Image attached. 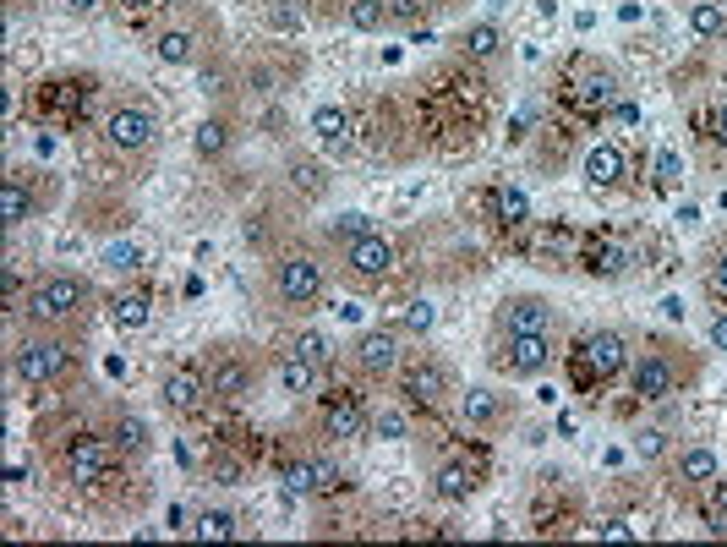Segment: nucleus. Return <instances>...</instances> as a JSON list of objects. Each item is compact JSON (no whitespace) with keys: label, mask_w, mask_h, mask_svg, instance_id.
<instances>
[{"label":"nucleus","mask_w":727,"mask_h":547,"mask_svg":"<svg viewBox=\"0 0 727 547\" xmlns=\"http://www.w3.org/2000/svg\"><path fill=\"white\" fill-rule=\"evenodd\" d=\"M711 345H717V351H727V312H722L717 323H711Z\"/></svg>","instance_id":"nucleus-44"},{"label":"nucleus","mask_w":727,"mask_h":547,"mask_svg":"<svg viewBox=\"0 0 727 547\" xmlns=\"http://www.w3.org/2000/svg\"><path fill=\"white\" fill-rule=\"evenodd\" d=\"M356 362L367 372H394V367H400V340H394L389 329L361 334V340H356Z\"/></svg>","instance_id":"nucleus-14"},{"label":"nucleus","mask_w":727,"mask_h":547,"mask_svg":"<svg viewBox=\"0 0 727 547\" xmlns=\"http://www.w3.org/2000/svg\"><path fill=\"white\" fill-rule=\"evenodd\" d=\"M656 176H662L667 186H673L678 176H684V165H678V154H656Z\"/></svg>","instance_id":"nucleus-42"},{"label":"nucleus","mask_w":727,"mask_h":547,"mask_svg":"<svg viewBox=\"0 0 727 547\" xmlns=\"http://www.w3.org/2000/svg\"><path fill=\"white\" fill-rule=\"evenodd\" d=\"M290 351L307 356V362H318V367L328 362V340H323V334H312V329H307V334H296V340H290Z\"/></svg>","instance_id":"nucleus-38"},{"label":"nucleus","mask_w":727,"mask_h":547,"mask_svg":"<svg viewBox=\"0 0 727 547\" xmlns=\"http://www.w3.org/2000/svg\"><path fill=\"white\" fill-rule=\"evenodd\" d=\"M318 290H323L318 258L290 252V258L274 263V301H279V307H307V301H318Z\"/></svg>","instance_id":"nucleus-3"},{"label":"nucleus","mask_w":727,"mask_h":547,"mask_svg":"<svg viewBox=\"0 0 727 547\" xmlns=\"http://www.w3.org/2000/svg\"><path fill=\"white\" fill-rule=\"evenodd\" d=\"M345 269L356 279H389L394 274V247L372 230V236L361 241H345Z\"/></svg>","instance_id":"nucleus-9"},{"label":"nucleus","mask_w":727,"mask_h":547,"mask_svg":"<svg viewBox=\"0 0 727 547\" xmlns=\"http://www.w3.org/2000/svg\"><path fill=\"white\" fill-rule=\"evenodd\" d=\"M328 236H339V241H361V236H372V219H367V214H339L334 225H328Z\"/></svg>","instance_id":"nucleus-36"},{"label":"nucleus","mask_w":727,"mask_h":547,"mask_svg":"<svg viewBox=\"0 0 727 547\" xmlns=\"http://www.w3.org/2000/svg\"><path fill=\"white\" fill-rule=\"evenodd\" d=\"M717 455H711L706 444H689L684 455H678V482H717Z\"/></svg>","instance_id":"nucleus-19"},{"label":"nucleus","mask_w":727,"mask_h":547,"mask_svg":"<svg viewBox=\"0 0 727 547\" xmlns=\"http://www.w3.org/2000/svg\"><path fill=\"white\" fill-rule=\"evenodd\" d=\"M635 449H640V460H656V455L667 449V433H656V427H651V433L635 438Z\"/></svg>","instance_id":"nucleus-40"},{"label":"nucleus","mask_w":727,"mask_h":547,"mask_svg":"<svg viewBox=\"0 0 727 547\" xmlns=\"http://www.w3.org/2000/svg\"><path fill=\"white\" fill-rule=\"evenodd\" d=\"M192 33H186V28H170V33H159V44H154V50H159V61H170V66H186V61H192Z\"/></svg>","instance_id":"nucleus-26"},{"label":"nucleus","mask_w":727,"mask_h":547,"mask_svg":"<svg viewBox=\"0 0 727 547\" xmlns=\"http://www.w3.org/2000/svg\"><path fill=\"white\" fill-rule=\"evenodd\" d=\"M66 11H93V6H104V0H61Z\"/></svg>","instance_id":"nucleus-45"},{"label":"nucleus","mask_w":727,"mask_h":547,"mask_svg":"<svg viewBox=\"0 0 727 547\" xmlns=\"http://www.w3.org/2000/svg\"><path fill=\"white\" fill-rule=\"evenodd\" d=\"M624 362H629V351H624V340H618L613 329H596V334H585V340H580V372H585V378L602 383V378H613Z\"/></svg>","instance_id":"nucleus-8"},{"label":"nucleus","mask_w":727,"mask_h":547,"mask_svg":"<svg viewBox=\"0 0 727 547\" xmlns=\"http://www.w3.org/2000/svg\"><path fill=\"white\" fill-rule=\"evenodd\" d=\"M208 383H214V394H219V400L241 405V400H252L257 372H252V362H241V356H225V362H219L214 372H208Z\"/></svg>","instance_id":"nucleus-11"},{"label":"nucleus","mask_w":727,"mask_h":547,"mask_svg":"<svg viewBox=\"0 0 727 547\" xmlns=\"http://www.w3.org/2000/svg\"><path fill=\"white\" fill-rule=\"evenodd\" d=\"M104 263H110L115 274H132L137 263H143V252H137L132 241H110V247H104Z\"/></svg>","instance_id":"nucleus-35"},{"label":"nucleus","mask_w":727,"mask_h":547,"mask_svg":"<svg viewBox=\"0 0 727 547\" xmlns=\"http://www.w3.org/2000/svg\"><path fill=\"white\" fill-rule=\"evenodd\" d=\"M115 455H121V444L82 433V438H72V449H66V476H72L77 487H93L115 471Z\"/></svg>","instance_id":"nucleus-5"},{"label":"nucleus","mask_w":727,"mask_h":547,"mask_svg":"<svg viewBox=\"0 0 727 547\" xmlns=\"http://www.w3.org/2000/svg\"><path fill=\"white\" fill-rule=\"evenodd\" d=\"M82 307H88V285L77 274H44L28 296V312L39 323H72Z\"/></svg>","instance_id":"nucleus-2"},{"label":"nucleus","mask_w":727,"mask_h":547,"mask_svg":"<svg viewBox=\"0 0 727 547\" xmlns=\"http://www.w3.org/2000/svg\"><path fill=\"white\" fill-rule=\"evenodd\" d=\"M585 181L591 186H618L624 181V154H618L613 143H596L591 154H585Z\"/></svg>","instance_id":"nucleus-16"},{"label":"nucleus","mask_w":727,"mask_h":547,"mask_svg":"<svg viewBox=\"0 0 727 547\" xmlns=\"http://www.w3.org/2000/svg\"><path fill=\"white\" fill-rule=\"evenodd\" d=\"M197 537H208V542H225V537H236V520H230L225 509H208V515L197 520Z\"/></svg>","instance_id":"nucleus-34"},{"label":"nucleus","mask_w":727,"mask_h":547,"mask_svg":"<svg viewBox=\"0 0 727 547\" xmlns=\"http://www.w3.org/2000/svg\"><path fill=\"white\" fill-rule=\"evenodd\" d=\"M492 203H498V219H509V225H525V214H531L525 192H514V186H503V192L492 197Z\"/></svg>","instance_id":"nucleus-32"},{"label":"nucleus","mask_w":727,"mask_h":547,"mask_svg":"<svg viewBox=\"0 0 727 547\" xmlns=\"http://www.w3.org/2000/svg\"><path fill=\"white\" fill-rule=\"evenodd\" d=\"M547 356H553V340H547V334H503L492 362L503 372H514V378H536V372L547 367Z\"/></svg>","instance_id":"nucleus-6"},{"label":"nucleus","mask_w":727,"mask_h":547,"mask_svg":"<svg viewBox=\"0 0 727 547\" xmlns=\"http://www.w3.org/2000/svg\"><path fill=\"white\" fill-rule=\"evenodd\" d=\"M132 6H154V0H132Z\"/></svg>","instance_id":"nucleus-48"},{"label":"nucleus","mask_w":727,"mask_h":547,"mask_svg":"<svg viewBox=\"0 0 727 547\" xmlns=\"http://www.w3.org/2000/svg\"><path fill=\"white\" fill-rule=\"evenodd\" d=\"M72 356H77L72 340H61V334H22L17 351H11V367L22 383H50L72 367Z\"/></svg>","instance_id":"nucleus-1"},{"label":"nucleus","mask_w":727,"mask_h":547,"mask_svg":"<svg viewBox=\"0 0 727 547\" xmlns=\"http://www.w3.org/2000/svg\"><path fill=\"white\" fill-rule=\"evenodd\" d=\"M159 394H164V405H170L175 416H192V411H203V400L214 394V383L203 378V367H170L164 383H159Z\"/></svg>","instance_id":"nucleus-7"},{"label":"nucleus","mask_w":727,"mask_h":547,"mask_svg":"<svg viewBox=\"0 0 727 547\" xmlns=\"http://www.w3.org/2000/svg\"><path fill=\"white\" fill-rule=\"evenodd\" d=\"M350 22H356L361 33H378L383 22H389V11H383V0H350Z\"/></svg>","instance_id":"nucleus-30"},{"label":"nucleus","mask_w":727,"mask_h":547,"mask_svg":"<svg viewBox=\"0 0 727 547\" xmlns=\"http://www.w3.org/2000/svg\"><path fill=\"white\" fill-rule=\"evenodd\" d=\"M110 438L126 449V455H143V449H148V422H143V416H121Z\"/></svg>","instance_id":"nucleus-27"},{"label":"nucleus","mask_w":727,"mask_h":547,"mask_svg":"<svg viewBox=\"0 0 727 547\" xmlns=\"http://www.w3.org/2000/svg\"><path fill=\"white\" fill-rule=\"evenodd\" d=\"M717 132L727 137V104H722V110H717Z\"/></svg>","instance_id":"nucleus-47"},{"label":"nucleus","mask_w":727,"mask_h":547,"mask_svg":"<svg viewBox=\"0 0 727 547\" xmlns=\"http://www.w3.org/2000/svg\"><path fill=\"white\" fill-rule=\"evenodd\" d=\"M432 323H438V307H432L427 296H416V301H405V329L410 334H427Z\"/></svg>","instance_id":"nucleus-33"},{"label":"nucleus","mask_w":727,"mask_h":547,"mask_svg":"<svg viewBox=\"0 0 727 547\" xmlns=\"http://www.w3.org/2000/svg\"><path fill=\"white\" fill-rule=\"evenodd\" d=\"M689 28L717 39V33H727V6L722 0H695V6H689Z\"/></svg>","instance_id":"nucleus-24"},{"label":"nucleus","mask_w":727,"mask_h":547,"mask_svg":"<svg viewBox=\"0 0 727 547\" xmlns=\"http://www.w3.org/2000/svg\"><path fill=\"white\" fill-rule=\"evenodd\" d=\"M711 531L727 537V493H717V504H711Z\"/></svg>","instance_id":"nucleus-43"},{"label":"nucleus","mask_w":727,"mask_h":547,"mask_svg":"<svg viewBox=\"0 0 727 547\" xmlns=\"http://www.w3.org/2000/svg\"><path fill=\"white\" fill-rule=\"evenodd\" d=\"M339 487V471L328 460H290L285 465V493H328Z\"/></svg>","instance_id":"nucleus-13"},{"label":"nucleus","mask_w":727,"mask_h":547,"mask_svg":"<svg viewBox=\"0 0 727 547\" xmlns=\"http://www.w3.org/2000/svg\"><path fill=\"white\" fill-rule=\"evenodd\" d=\"M154 137H159V121H154V110H143V104H121V110H110V121H104V143H110L115 154H143Z\"/></svg>","instance_id":"nucleus-4"},{"label":"nucleus","mask_w":727,"mask_h":547,"mask_svg":"<svg viewBox=\"0 0 727 547\" xmlns=\"http://www.w3.org/2000/svg\"><path fill=\"white\" fill-rule=\"evenodd\" d=\"M312 383H318V362H307V356H296V351L279 362V389L285 394H307Z\"/></svg>","instance_id":"nucleus-21"},{"label":"nucleus","mask_w":727,"mask_h":547,"mask_svg":"<svg viewBox=\"0 0 727 547\" xmlns=\"http://www.w3.org/2000/svg\"><path fill=\"white\" fill-rule=\"evenodd\" d=\"M476 476L465 471V465H443L438 471V498H449V504H460V498H471Z\"/></svg>","instance_id":"nucleus-25"},{"label":"nucleus","mask_w":727,"mask_h":547,"mask_svg":"<svg viewBox=\"0 0 727 547\" xmlns=\"http://www.w3.org/2000/svg\"><path fill=\"white\" fill-rule=\"evenodd\" d=\"M498 323H503V334H553L558 318L542 296H514V301H503Z\"/></svg>","instance_id":"nucleus-10"},{"label":"nucleus","mask_w":727,"mask_h":547,"mask_svg":"<svg viewBox=\"0 0 727 547\" xmlns=\"http://www.w3.org/2000/svg\"><path fill=\"white\" fill-rule=\"evenodd\" d=\"M0 219H6L11 230L22 225V219H33V192L22 176H6V186H0Z\"/></svg>","instance_id":"nucleus-18"},{"label":"nucleus","mask_w":727,"mask_h":547,"mask_svg":"<svg viewBox=\"0 0 727 547\" xmlns=\"http://www.w3.org/2000/svg\"><path fill=\"white\" fill-rule=\"evenodd\" d=\"M192 148H197V159H219V154H225V148H230V126L219 121V115H208V121L197 126Z\"/></svg>","instance_id":"nucleus-23"},{"label":"nucleus","mask_w":727,"mask_h":547,"mask_svg":"<svg viewBox=\"0 0 727 547\" xmlns=\"http://www.w3.org/2000/svg\"><path fill=\"white\" fill-rule=\"evenodd\" d=\"M312 137H318L323 148H350V115L339 110V104H323V110H312Z\"/></svg>","instance_id":"nucleus-15"},{"label":"nucleus","mask_w":727,"mask_h":547,"mask_svg":"<svg viewBox=\"0 0 727 547\" xmlns=\"http://www.w3.org/2000/svg\"><path fill=\"white\" fill-rule=\"evenodd\" d=\"M148 318H154V307H148V296H115V307H110V323L115 329H148Z\"/></svg>","instance_id":"nucleus-22"},{"label":"nucleus","mask_w":727,"mask_h":547,"mask_svg":"<svg viewBox=\"0 0 727 547\" xmlns=\"http://www.w3.org/2000/svg\"><path fill=\"white\" fill-rule=\"evenodd\" d=\"M498 411H503V400L492 389H465V400H460V416L471 427H492L498 422Z\"/></svg>","instance_id":"nucleus-20"},{"label":"nucleus","mask_w":727,"mask_h":547,"mask_svg":"<svg viewBox=\"0 0 727 547\" xmlns=\"http://www.w3.org/2000/svg\"><path fill=\"white\" fill-rule=\"evenodd\" d=\"M613 88H618V83H613V72H591L580 93H585V104H613Z\"/></svg>","instance_id":"nucleus-37"},{"label":"nucleus","mask_w":727,"mask_h":547,"mask_svg":"<svg viewBox=\"0 0 727 547\" xmlns=\"http://www.w3.org/2000/svg\"><path fill=\"white\" fill-rule=\"evenodd\" d=\"M596 537H602V542H635V526H624V520H607V526H596Z\"/></svg>","instance_id":"nucleus-41"},{"label":"nucleus","mask_w":727,"mask_h":547,"mask_svg":"<svg viewBox=\"0 0 727 547\" xmlns=\"http://www.w3.org/2000/svg\"><path fill=\"white\" fill-rule=\"evenodd\" d=\"M323 433L328 438H361V433H367V411H361L356 400H334V405H328V416H323Z\"/></svg>","instance_id":"nucleus-17"},{"label":"nucleus","mask_w":727,"mask_h":547,"mask_svg":"<svg viewBox=\"0 0 727 547\" xmlns=\"http://www.w3.org/2000/svg\"><path fill=\"white\" fill-rule=\"evenodd\" d=\"M717 285L727 290V252H722V263H717Z\"/></svg>","instance_id":"nucleus-46"},{"label":"nucleus","mask_w":727,"mask_h":547,"mask_svg":"<svg viewBox=\"0 0 727 547\" xmlns=\"http://www.w3.org/2000/svg\"><path fill=\"white\" fill-rule=\"evenodd\" d=\"M372 427H378V438H405V416L400 411H378Z\"/></svg>","instance_id":"nucleus-39"},{"label":"nucleus","mask_w":727,"mask_h":547,"mask_svg":"<svg viewBox=\"0 0 727 547\" xmlns=\"http://www.w3.org/2000/svg\"><path fill=\"white\" fill-rule=\"evenodd\" d=\"M624 263H629L624 241H602V247H591V269L596 274H624Z\"/></svg>","instance_id":"nucleus-28"},{"label":"nucleus","mask_w":727,"mask_h":547,"mask_svg":"<svg viewBox=\"0 0 727 547\" xmlns=\"http://www.w3.org/2000/svg\"><path fill=\"white\" fill-rule=\"evenodd\" d=\"M405 389L410 394H416V400H438V394H443V372L438 367H416V372H410V383H405Z\"/></svg>","instance_id":"nucleus-31"},{"label":"nucleus","mask_w":727,"mask_h":547,"mask_svg":"<svg viewBox=\"0 0 727 547\" xmlns=\"http://www.w3.org/2000/svg\"><path fill=\"white\" fill-rule=\"evenodd\" d=\"M498 28H492V22H476V28L471 33H465V50H471L476 55V61H492V55H498Z\"/></svg>","instance_id":"nucleus-29"},{"label":"nucleus","mask_w":727,"mask_h":547,"mask_svg":"<svg viewBox=\"0 0 727 547\" xmlns=\"http://www.w3.org/2000/svg\"><path fill=\"white\" fill-rule=\"evenodd\" d=\"M629 378H635V394H640V400H667V394L678 389V372H673V362H667V356H640Z\"/></svg>","instance_id":"nucleus-12"}]
</instances>
